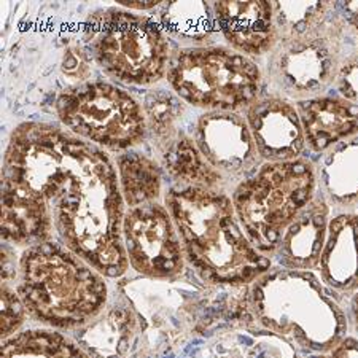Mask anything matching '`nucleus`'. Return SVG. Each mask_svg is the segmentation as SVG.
I'll list each match as a JSON object with an SVG mask.
<instances>
[{
	"label": "nucleus",
	"instance_id": "1",
	"mask_svg": "<svg viewBox=\"0 0 358 358\" xmlns=\"http://www.w3.org/2000/svg\"><path fill=\"white\" fill-rule=\"evenodd\" d=\"M164 206L180 236L185 258L212 285H250L273 269L242 229L228 193L174 187Z\"/></svg>",
	"mask_w": 358,
	"mask_h": 358
},
{
	"label": "nucleus",
	"instance_id": "2",
	"mask_svg": "<svg viewBox=\"0 0 358 358\" xmlns=\"http://www.w3.org/2000/svg\"><path fill=\"white\" fill-rule=\"evenodd\" d=\"M16 292L29 315L66 330L94 320L108 296L102 274L66 245L51 241L22 252Z\"/></svg>",
	"mask_w": 358,
	"mask_h": 358
},
{
	"label": "nucleus",
	"instance_id": "3",
	"mask_svg": "<svg viewBox=\"0 0 358 358\" xmlns=\"http://www.w3.org/2000/svg\"><path fill=\"white\" fill-rule=\"evenodd\" d=\"M126 202L113 161L97 167L53 207L55 231L97 273L117 279L129 268L123 222Z\"/></svg>",
	"mask_w": 358,
	"mask_h": 358
},
{
	"label": "nucleus",
	"instance_id": "4",
	"mask_svg": "<svg viewBox=\"0 0 358 358\" xmlns=\"http://www.w3.org/2000/svg\"><path fill=\"white\" fill-rule=\"evenodd\" d=\"M253 315L264 328L317 352H333L348 336V315L310 271H269L252 284Z\"/></svg>",
	"mask_w": 358,
	"mask_h": 358
},
{
	"label": "nucleus",
	"instance_id": "5",
	"mask_svg": "<svg viewBox=\"0 0 358 358\" xmlns=\"http://www.w3.org/2000/svg\"><path fill=\"white\" fill-rule=\"evenodd\" d=\"M317 169L304 158L264 163L231 193L238 220L259 253L274 257L287 228L315 198Z\"/></svg>",
	"mask_w": 358,
	"mask_h": 358
},
{
	"label": "nucleus",
	"instance_id": "6",
	"mask_svg": "<svg viewBox=\"0 0 358 358\" xmlns=\"http://www.w3.org/2000/svg\"><path fill=\"white\" fill-rule=\"evenodd\" d=\"M83 38L97 66L128 85H157L174 56L158 21L121 8L94 11L85 22Z\"/></svg>",
	"mask_w": 358,
	"mask_h": 358
},
{
	"label": "nucleus",
	"instance_id": "7",
	"mask_svg": "<svg viewBox=\"0 0 358 358\" xmlns=\"http://www.w3.org/2000/svg\"><path fill=\"white\" fill-rule=\"evenodd\" d=\"M167 83L185 103L206 112L247 110L264 88L255 61L229 46L209 45L174 53L166 73Z\"/></svg>",
	"mask_w": 358,
	"mask_h": 358
},
{
	"label": "nucleus",
	"instance_id": "8",
	"mask_svg": "<svg viewBox=\"0 0 358 358\" xmlns=\"http://www.w3.org/2000/svg\"><path fill=\"white\" fill-rule=\"evenodd\" d=\"M57 118L83 141L113 152H128L147 136L141 103L129 92L107 82H91L61 92Z\"/></svg>",
	"mask_w": 358,
	"mask_h": 358
},
{
	"label": "nucleus",
	"instance_id": "9",
	"mask_svg": "<svg viewBox=\"0 0 358 358\" xmlns=\"http://www.w3.org/2000/svg\"><path fill=\"white\" fill-rule=\"evenodd\" d=\"M343 18L334 15L319 31L279 40L263 73L269 94L296 102L325 96L348 56L343 53Z\"/></svg>",
	"mask_w": 358,
	"mask_h": 358
},
{
	"label": "nucleus",
	"instance_id": "10",
	"mask_svg": "<svg viewBox=\"0 0 358 358\" xmlns=\"http://www.w3.org/2000/svg\"><path fill=\"white\" fill-rule=\"evenodd\" d=\"M126 255L132 269L152 279H176L185 269V252L174 220L158 201L128 209L123 222Z\"/></svg>",
	"mask_w": 358,
	"mask_h": 358
},
{
	"label": "nucleus",
	"instance_id": "11",
	"mask_svg": "<svg viewBox=\"0 0 358 358\" xmlns=\"http://www.w3.org/2000/svg\"><path fill=\"white\" fill-rule=\"evenodd\" d=\"M193 141L207 163L228 182L241 183L264 164L247 120L241 113L204 112L199 115Z\"/></svg>",
	"mask_w": 358,
	"mask_h": 358
},
{
	"label": "nucleus",
	"instance_id": "12",
	"mask_svg": "<svg viewBox=\"0 0 358 358\" xmlns=\"http://www.w3.org/2000/svg\"><path fill=\"white\" fill-rule=\"evenodd\" d=\"M245 120L264 163L301 158L306 137L301 118L292 101L262 94L245 110Z\"/></svg>",
	"mask_w": 358,
	"mask_h": 358
},
{
	"label": "nucleus",
	"instance_id": "13",
	"mask_svg": "<svg viewBox=\"0 0 358 358\" xmlns=\"http://www.w3.org/2000/svg\"><path fill=\"white\" fill-rule=\"evenodd\" d=\"M218 31L229 48L247 57L269 55L277 45L273 2H212Z\"/></svg>",
	"mask_w": 358,
	"mask_h": 358
},
{
	"label": "nucleus",
	"instance_id": "14",
	"mask_svg": "<svg viewBox=\"0 0 358 358\" xmlns=\"http://www.w3.org/2000/svg\"><path fill=\"white\" fill-rule=\"evenodd\" d=\"M301 118L306 145L325 153L358 136V106L339 96H320L294 103Z\"/></svg>",
	"mask_w": 358,
	"mask_h": 358
},
{
	"label": "nucleus",
	"instance_id": "15",
	"mask_svg": "<svg viewBox=\"0 0 358 358\" xmlns=\"http://www.w3.org/2000/svg\"><path fill=\"white\" fill-rule=\"evenodd\" d=\"M331 207L317 192L313 202L287 228L274 257L285 269H319L320 255L327 242Z\"/></svg>",
	"mask_w": 358,
	"mask_h": 358
},
{
	"label": "nucleus",
	"instance_id": "16",
	"mask_svg": "<svg viewBox=\"0 0 358 358\" xmlns=\"http://www.w3.org/2000/svg\"><path fill=\"white\" fill-rule=\"evenodd\" d=\"M319 271L323 284L333 290H358V213L345 212L331 218Z\"/></svg>",
	"mask_w": 358,
	"mask_h": 358
},
{
	"label": "nucleus",
	"instance_id": "17",
	"mask_svg": "<svg viewBox=\"0 0 358 358\" xmlns=\"http://www.w3.org/2000/svg\"><path fill=\"white\" fill-rule=\"evenodd\" d=\"M161 152V164L178 187H193L209 192L227 193L229 182L213 169L196 147L193 137L178 134Z\"/></svg>",
	"mask_w": 358,
	"mask_h": 358
},
{
	"label": "nucleus",
	"instance_id": "18",
	"mask_svg": "<svg viewBox=\"0 0 358 358\" xmlns=\"http://www.w3.org/2000/svg\"><path fill=\"white\" fill-rule=\"evenodd\" d=\"M322 196L345 213L358 204V136L328 150L317 172Z\"/></svg>",
	"mask_w": 358,
	"mask_h": 358
},
{
	"label": "nucleus",
	"instance_id": "19",
	"mask_svg": "<svg viewBox=\"0 0 358 358\" xmlns=\"http://www.w3.org/2000/svg\"><path fill=\"white\" fill-rule=\"evenodd\" d=\"M159 7V26L183 48L209 46L220 32L209 2H161Z\"/></svg>",
	"mask_w": 358,
	"mask_h": 358
},
{
	"label": "nucleus",
	"instance_id": "20",
	"mask_svg": "<svg viewBox=\"0 0 358 358\" xmlns=\"http://www.w3.org/2000/svg\"><path fill=\"white\" fill-rule=\"evenodd\" d=\"M120 188L128 209L158 201L161 196V167L143 153L123 152L117 157Z\"/></svg>",
	"mask_w": 358,
	"mask_h": 358
},
{
	"label": "nucleus",
	"instance_id": "21",
	"mask_svg": "<svg viewBox=\"0 0 358 358\" xmlns=\"http://www.w3.org/2000/svg\"><path fill=\"white\" fill-rule=\"evenodd\" d=\"M2 358H90V355L64 334L27 330L2 339Z\"/></svg>",
	"mask_w": 358,
	"mask_h": 358
},
{
	"label": "nucleus",
	"instance_id": "22",
	"mask_svg": "<svg viewBox=\"0 0 358 358\" xmlns=\"http://www.w3.org/2000/svg\"><path fill=\"white\" fill-rule=\"evenodd\" d=\"M277 42L325 27L334 18L333 2H273Z\"/></svg>",
	"mask_w": 358,
	"mask_h": 358
},
{
	"label": "nucleus",
	"instance_id": "23",
	"mask_svg": "<svg viewBox=\"0 0 358 358\" xmlns=\"http://www.w3.org/2000/svg\"><path fill=\"white\" fill-rule=\"evenodd\" d=\"M147 120V129L157 141L158 150L180 134L177 129L178 121L185 112V102L174 91L164 88H155L147 92L142 103Z\"/></svg>",
	"mask_w": 358,
	"mask_h": 358
},
{
	"label": "nucleus",
	"instance_id": "24",
	"mask_svg": "<svg viewBox=\"0 0 358 358\" xmlns=\"http://www.w3.org/2000/svg\"><path fill=\"white\" fill-rule=\"evenodd\" d=\"M0 306H2V320H0V333L2 339H7L16 334L20 327L24 323L27 309L22 299L20 298L18 292L7 284H2V298H0Z\"/></svg>",
	"mask_w": 358,
	"mask_h": 358
},
{
	"label": "nucleus",
	"instance_id": "25",
	"mask_svg": "<svg viewBox=\"0 0 358 358\" xmlns=\"http://www.w3.org/2000/svg\"><path fill=\"white\" fill-rule=\"evenodd\" d=\"M333 90L336 91V96L358 106V51L348 55L341 62Z\"/></svg>",
	"mask_w": 358,
	"mask_h": 358
},
{
	"label": "nucleus",
	"instance_id": "26",
	"mask_svg": "<svg viewBox=\"0 0 358 358\" xmlns=\"http://www.w3.org/2000/svg\"><path fill=\"white\" fill-rule=\"evenodd\" d=\"M354 313H355V323H357V333H358V294L354 299ZM355 355L358 358V338L345 336V339L341 343L336 349L333 350V357L336 358H349Z\"/></svg>",
	"mask_w": 358,
	"mask_h": 358
},
{
	"label": "nucleus",
	"instance_id": "27",
	"mask_svg": "<svg viewBox=\"0 0 358 358\" xmlns=\"http://www.w3.org/2000/svg\"><path fill=\"white\" fill-rule=\"evenodd\" d=\"M338 10L343 11L345 22H349L358 34V2H341L338 3Z\"/></svg>",
	"mask_w": 358,
	"mask_h": 358
}]
</instances>
